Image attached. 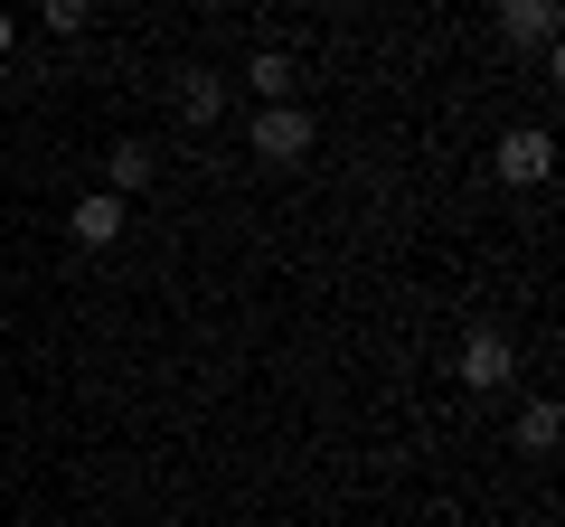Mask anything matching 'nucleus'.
Masks as SVG:
<instances>
[{
  "mask_svg": "<svg viewBox=\"0 0 565 527\" xmlns=\"http://www.w3.org/2000/svg\"><path fill=\"white\" fill-rule=\"evenodd\" d=\"M151 170H161V151H151V142H114L104 189H114V198H132V189H151Z\"/></svg>",
  "mask_w": 565,
  "mask_h": 527,
  "instance_id": "obj_7",
  "label": "nucleus"
},
{
  "mask_svg": "<svg viewBox=\"0 0 565 527\" xmlns=\"http://www.w3.org/2000/svg\"><path fill=\"white\" fill-rule=\"evenodd\" d=\"M321 10H340V0H321Z\"/></svg>",
  "mask_w": 565,
  "mask_h": 527,
  "instance_id": "obj_13",
  "label": "nucleus"
},
{
  "mask_svg": "<svg viewBox=\"0 0 565 527\" xmlns=\"http://www.w3.org/2000/svg\"><path fill=\"white\" fill-rule=\"evenodd\" d=\"M10 47H20V20H10V10H0V57H10Z\"/></svg>",
  "mask_w": 565,
  "mask_h": 527,
  "instance_id": "obj_11",
  "label": "nucleus"
},
{
  "mask_svg": "<svg viewBox=\"0 0 565 527\" xmlns=\"http://www.w3.org/2000/svg\"><path fill=\"white\" fill-rule=\"evenodd\" d=\"M452 377L471 386V396H509V377H519V348H509V330H471L462 340V358H452Z\"/></svg>",
  "mask_w": 565,
  "mask_h": 527,
  "instance_id": "obj_1",
  "label": "nucleus"
},
{
  "mask_svg": "<svg viewBox=\"0 0 565 527\" xmlns=\"http://www.w3.org/2000/svg\"><path fill=\"white\" fill-rule=\"evenodd\" d=\"M39 20H47V39H76L95 20V0H39Z\"/></svg>",
  "mask_w": 565,
  "mask_h": 527,
  "instance_id": "obj_10",
  "label": "nucleus"
},
{
  "mask_svg": "<svg viewBox=\"0 0 565 527\" xmlns=\"http://www.w3.org/2000/svg\"><path fill=\"white\" fill-rule=\"evenodd\" d=\"M490 170H500L509 189H537L546 170H556V142H546V122H519V132H500V161H490Z\"/></svg>",
  "mask_w": 565,
  "mask_h": 527,
  "instance_id": "obj_3",
  "label": "nucleus"
},
{
  "mask_svg": "<svg viewBox=\"0 0 565 527\" xmlns=\"http://www.w3.org/2000/svg\"><path fill=\"white\" fill-rule=\"evenodd\" d=\"M556 10L565 0H500V39L509 47H556Z\"/></svg>",
  "mask_w": 565,
  "mask_h": 527,
  "instance_id": "obj_4",
  "label": "nucleus"
},
{
  "mask_svg": "<svg viewBox=\"0 0 565 527\" xmlns=\"http://www.w3.org/2000/svg\"><path fill=\"white\" fill-rule=\"evenodd\" d=\"M217 114H226V85L207 76V66H189V76H180V122H199V132H217Z\"/></svg>",
  "mask_w": 565,
  "mask_h": 527,
  "instance_id": "obj_8",
  "label": "nucleus"
},
{
  "mask_svg": "<svg viewBox=\"0 0 565 527\" xmlns=\"http://www.w3.org/2000/svg\"><path fill=\"white\" fill-rule=\"evenodd\" d=\"M556 433H565V406H556V396H527V406H519V452H537V462H546Z\"/></svg>",
  "mask_w": 565,
  "mask_h": 527,
  "instance_id": "obj_9",
  "label": "nucleus"
},
{
  "mask_svg": "<svg viewBox=\"0 0 565 527\" xmlns=\"http://www.w3.org/2000/svg\"><path fill=\"white\" fill-rule=\"evenodd\" d=\"M66 236H76V245H114L122 236V198H114V189L76 198V207H66Z\"/></svg>",
  "mask_w": 565,
  "mask_h": 527,
  "instance_id": "obj_5",
  "label": "nucleus"
},
{
  "mask_svg": "<svg viewBox=\"0 0 565 527\" xmlns=\"http://www.w3.org/2000/svg\"><path fill=\"white\" fill-rule=\"evenodd\" d=\"M199 10H226V0H199Z\"/></svg>",
  "mask_w": 565,
  "mask_h": 527,
  "instance_id": "obj_12",
  "label": "nucleus"
},
{
  "mask_svg": "<svg viewBox=\"0 0 565 527\" xmlns=\"http://www.w3.org/2000/svg\"><path fill=\"white\" fill-rule=\"evenodd\" d=\"M245 142H255V161L292 170V161H311V114H302V104H264V114H255V132H245Z\"/></svg>",
  "mask_w": 565,
  "mask_h": 527,
  "instance_id": "obj_2",
  "label": "nucleus"
},
{
  "mask_svg": "<svg viewBox=\"0 0 565 527\" xmlns=\"http://www.w3.org/2000/svg\"><path fill=\"white\" fill-rule=\"evenodd\" d=\"M245 85H255L264 104H292V85H302V66L282 57V47H255V57H245Z\"/></svg>",
  "mask_w": 565,
  "mask_h": 527,
  "instance_id": "obj_6",
  "label": "nucleus"
}]
</instances>
